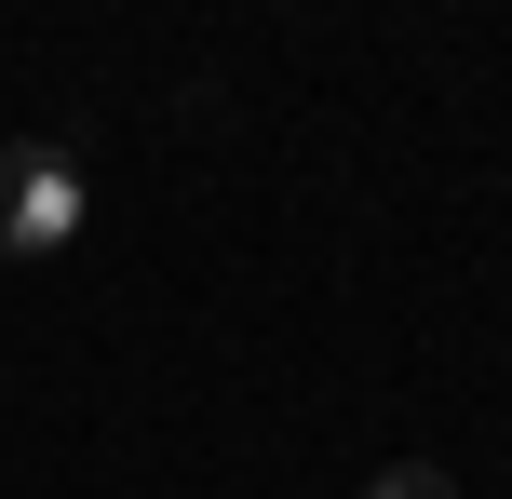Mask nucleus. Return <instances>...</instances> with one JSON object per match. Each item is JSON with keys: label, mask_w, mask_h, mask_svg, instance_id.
<instances>
[{"label": "nucleus", "mask_w": 512, "mask_h": 499, "mask_svg": "<svg viewBox=\"0 0 512 499\" xmlns=\"http://www.w3.org/2000/svg\"><path fill=\"white\" fill-rule=\"evenodd\" d=\"M95 230V176L54 135H0V257H68Z\"/></svg>", "instance_id": "f257e3e1"}, {"label": "nucleus", "mask_w": 512, "mask_h": 499, "mask_svg": "<svg viewBox=\"0 0 512 499\" xmlns=\"http://www.w3.org/2000/svg\"><path fill=\"white\" fill-rule=\"evenodd\" d=\"M351 499H459V473H432V459H391V473H364Z\"/></svg>", "instance_id": "f03ea898"}]
</instances>
